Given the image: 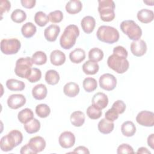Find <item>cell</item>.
Segmentation results:
<instances>
[{
	"instance_id": "6da1fadb",
	"label": "cell",
	"mask_w": 154,
	"mask_h": 154,
	"mask_svg": "<svg viewBox=\"0 0 154 154\" xmlns=\"http://www.w3.org/2000/svg\"><path fill=\"white\" fill-rule=\"evenodd\" d=\"M23 140V135L18 130H12L8 134L3 136L0 141L1 149L4 152L12 150L19 145Z\"/></svg>"
},
{
	"instance_id": "7a4b0ae2",
	"label": "cell",
	"mask_w": 154,
	"mask_h": 154,
	"mask_svg": "<svg viewBox=\"0 0 154 154\" xmlns=\"http://www.w3.org/2000/svg\"><path fill=\"white\" fill-rule=\"evenodd\" d=\"M79 35V30L76 25L73 24L68 25L60 38L61 47L64 49H71L75 45Z\"/></svg>"
},
{
	"instance_id": "3957f363",
	"label": "cell",
	"mask_w": 154,
	"mask_h": 154,
	"mask_svg": "<svg viewBox=\"0 0 154 154\" xmlns=\"http://www.w3.org/2000/svg\"><path fill=\"white\" fill-rule=\"evenodd\" d=\"M96 36L98 40L102 42L112 44L119 40L120 35L118 30L115 28L108 25H102L99 27Z\"/></svg>"
},
{
	"instance_id": "277c9868",
	"label": "cell",
	"mask_w": 154,
	"mask_h": 154,
	"mask_svg": "<svg viewBox=\"0 0 154 154\" xmlns=\"http://www.w3.org/2000/svg\"><path fill=\"white\" fill-rule=\"evenodd\" d=\"M98 11L100 18L104 22H111L115 17V4L112 0L98 1Z\"/></svg>"
},
{
	"instance_id": "5b68a950",
	"label": "cell",
	"mask_w": 154,
	"mask_h": 154,
	"mask_svg": "<svg viewBox=\"0 0 154 154\" xmlns=\"http://www.w3.org/2000/svg\"><path fill=\"white\" fill-rule=\"evenodd\" d=\"M120 27L122 31L127 35L129 39L133 41L139 40L142 35L141 28L132 20L122 21Z\"/></svg>"
},
{
	"instance_id": "8992f818",
	"label": "cell",
	"mask_w": 154,
	"mask_h": 154,
	"mask_svg": "<svg viewBox=\"0 0 154 154\" xmlns=\"http://www.w3.org/2000/svg\"><path fill=\"white\" fill-rule=\"evenodd\" d=\"M107 64L108 67L116 73L122 74L129 69V63L126 58L118 57L112 54L108 58Z\"/></svg>"
},
{
	"instance_id": "52a82bcc",
	"label": "cell",
	"mask_w": 154,
	"mask_h": 154,
	"mask_svg": "<svg viewBox=\"0 0 154 154\" xmlns=\"http://www.w3.org/2000/svg\"><path fill=\"white\" fill-rule=\"evenodd\" d=\"M32 64L33 63L30 57H26L19 58L16 62L15 74L20 78L26 79L30 73Z\"/></svg>"
},
{
	"instance_id": "ba28073f",
	"label": "cell",
	"mask_w": 154,
	"mask_h": 154,
	"mask_svg": "<svg viewBox=\"0 0 154 154\" xmlns=\"http://www.w3.org/2000/svg\"><path fill=\"white\" fill-rule=\"evenodd\" d=\"M20 47L21 43L17 38L2 39L1 42V51L5 55H13L17 53Z\"/></svg>"
},
{
	"instance_id": "9c48e42d",
	"label": "cell",
	"mask_w": 154,
	"mask_h": 154,
	"mask_svg": "<svg viewBox=\"0 0 154 154\" xmlns=\"http://www.w3.org/2000/svg\"><path fill=\"white\" fill-rule=\"evenodd\" d=\"M99 82L100 88L106 91H111L116 87L117 79L113 75L105 73L100 76Z\"/></svg>"
},
{
	"instance_id": "30bf717a",
	"label": "cell",
	"mask_w": 154,
	"mask_h": 154,
	"mask_svg": "<svg viewBox=\"0 0 154 154\" xmlns=\"http://www.w3.org/2000/svg\"><path fill=\"white\" fill-rule=\"evenodd\" d=\"M136 121L141 126L152 127L154 125V114L149 111H142L137 114Z\"/></svg>"
},
{
	"instance_id": "8fae6325",
	"label": "cell",
	"mask_w": 154,
	"mask_h": 154,
	"mask_svg": "<svg viewBox=\"0 0 154 154\" xmlns=\"http://www.w3.org/2000/svg\"><path fill=\"white\" fill-rule=\"evenodd\" d=\"M58 142L60 146L63 148H70L75 143V135L72 132L64 131L60 134L58 138Z\"/></svg>"
},
{
	"instance_id": "7c38bea8",
	"label": "cell",
	"mask_w": 154,
	"mask_h": 154,
	"mask_svg": "<svg viewBox=\"0 0 154 154\" xmlns=\"http://www.w3.org/2000/svg\"><path fill=\"white\" fill-rule=\"evenodd\" d=\"M25 103L26 98L21 94H11L7 99V105L8 107L13 109H16L23 106Z\"/></svg>"
},
{
	"instance_id": "4fadbf2b",
	"label": "cell",
	"mask_w": 154,
	"mask_h": 154,
	"mask_svg": "<svg viewBox=\"0 0 154 154\" xmlns=\"http://www.w3.org/2000/svg\"><path fill=\"white\" fill-rule=\"evenodd\" d=\"M131 51L136 57L144 55L147 51V45L143 40L139 39L133 41L131 44Z\"/></svg>"
},
{
	"instance_id": "5bb4252c",
	"label": "cell",
	"mask_w": 154,
	"mask_h": 154,
	"mask_svg": "<svg viewBox=\"0 0 154 154\" xmlns=\"http://www.w3.org/2000/svg\"><path fill=\"white\" fill-rule=\"evenodd\" d=\"M28 145L33 152L35 153L42 152L46 147L45 139L40 136H35L30 138Z\"/></svg>"
},
{
	"instance_id": "9a60e30c",
	"label": "cell",
	"mask_w": 154,
	"mask_h": 154,
	"mask_svg": "<svg viewBox=\"0 0 154 154\" xmlns=\"http://www.w3.org/2000/svg\"><path fill=\"white\" fill-rule=\"evenodd\" d=\"M91 101L93 105L102 110L108 105V98L105 93L98 92L94 94Z\"/></svg>"
},
{
	"instance_id": "2e32d148",
	"label": "cell",
	"mask_w": 154,
	"mask_h": 154,
	"mask_svg": "<svg viewBox=\"0 0 154 154\" xmlns=\"http://www.w3.org/2000/svg\"><path fill=\"white\" fill-rule=\"evenodd\" d=\"M60 32V28L57 25H51L44 31V35L48 42H55Z\"/></svg>"
},
{
	"instance_id": "e0dca14e",
	"label": "cell",
	"mask_w": 154,
	"mask_h": 154,
	"mask_svg": "<svg viewBox=\"0 0 154 154\" xmlns=\"http://www.w3.org/2000/svg\"><path fill=\"white\" fill-rule=\"evenodd\" d=\"M81 25L82 30L87 34L91 33L95 27L96 21L93 17L86 16L82 18L81 21Z\"/></svg>"
},
{
	"instance_id": "ac0fdd59",
	"label": "cell",
	"mask_w": 154,
	"mask_h": 154,
	"mask_svg": "<svg viewBox=\"0 0 154 154\" xmlns=\"http://www.w3.org/2000/svg\"><path fill=\"white\" fill-rule=\"evenodd\" d=\"M50 61L52 64L54 66H61L65 63L66 55L60 50H54L51 53Z\"/></svg>"
},
{
	"instance_id": "d6986e66",
	"label": "cell",
	"mask_w": 154,
	"mask_h": 154,
	"mask_svg": "<svg viewBox=\"0 0 154 154\" xmlns=\"http://www.w3.org/2000/svg\"><path fill=\"white\" fill-rule=\"evenodd\" d=\"M47 93V88L46 85L43 84H37L32 89V95L36 100H40L44 99L46 97Z\"/></svg>"
},
{
	"instance_id": "ffe728a7",
	"label": "cell",
	"mask_w": 154,
	"mask_h": 154,
	"mask_svg": "<svg viewBox=\"0 0 154 154\" xmlns=\"http://www.w3.org/2000/svg\"><path fill=\"white\" fill-rule=\"evenodd\" d=\"M138 20L143 23H148L153 21L154 13L152 10L144 8L138 11L137 14Z\"/></svg>"
},
{
	"instance_id": "44dd1931",
	"label": "cell",
	"mask_w": 154,
	"mask_h": 154,
	"mask_svg": "<svg viewBox=\"0 0 154 154\" xmlns=\"http://www.w3.org/2000/svg\"><path fill=\"white\" fill-rule=\"evenodd\" d=\"M78 84L73 82H69L66 84L63 87V92L68 97H73L77 96L79 92Z\"/></svg>"
},
{
	"instance_id": "7402d4cb",
	"label": "cell",
	"mask_w": 154,
	"mask_h": 154,
	"mask_svg": "<svg viewBox=\"0 0 154 154\" xmlns=\"http://www.w3.org/2000/svg\"><path fill=\"white\" fill-rule=\"evenodd\" d=\"M66 11L70 14H75L80 12L82 8V4L79 0H70L66 5Z\"/></svg>"
},
{
	"instance_id": "603a6c76",
	"label": "cell",
	"mask_w": 154,
	"mask_h": 154,
	"mask_svg": "<svg viewBox=\"0 0 154 154\" xmlns=\"http://www.w3.org/2000/svg\"><path fill=\"white\" fill-rule=\"evenodd\" d=\"M85 114L81 111H76L72 113L70 115V122L75 127H80L85 122Z\"/></svg>"
},
{
	"instance_id": "cb8c5ba5",
	"label": "cell",
	"mask_w": 154,
	"mask_h": 154,
	"mask_svg": "<svg viewBox=\"0 0 154 154\" xmlns=\"http://www.w3.org/2000/svg\"><path fill=\"white\" fill-rule=\"evenodd\" d=\"M98 130L103 134H108L111 133L114 128V124L112 122H109L105 118L99 121L97 125Z\"/></svg>"
},
{
	"instance_id": "d4e9b609",
	"label": "cell",
	"mask_w": 154,
	"mask_h": 154,
	"mask_svg": "<svg viewBox=\"0 0 154 154\" xmlns=\"http://www.w3.org/2000/svg\"><path fill=\"white\" fill-rule=\"evenodd\" d=\"M69 58L70 60L75 64L80 63L85 58V52L82 49L76 48L70 52Z\"/></svg>"
},
{
	"instance_id": "484cf974",
	"label": "cell",
	"mask_w": 154,
	"mask_h": 154,
	"mask_svg": "<svg viewBox=\"0 0 154 154\" xmlns=\"http://www.w3.org/2000/svg\"><path fill=\"white\" fill-rule=\"evenodd\" d=\"M23 127L27 133L32 134L37 132L40 130V123L37 119L33 118L24 123Z\"/></svg>"
},
{
	"instance_id": "4316f807",
	"label": "cell",
	"mask_w": 154,
	"mask_h": 154,
	"mask_svg": "<svg viewBox=\"0 0 154 154\" xmlns=\"http://www.w3.org/2000/svg\"><path fill=\"white\" fill-rule=\"evenodd\" d=\"M121 131L125 137H132L136 132L135 125L131 121H126L121 126Z\"/></svg>"
},
{
	"instance_id": "83f0119b",
	"label": "cell",
	"mask_w": 154,
	"mask_h": 154,
	"mask_svg": "<svg viewBox=\"0 0 154 154\" xmlns=\"http://www.w3.org/2000/svg\"><path fill=\"white\" fill-rule=\"evenodd\" d=\"M99 66L97 62L88 60L82 65V70L87 75H95L99 71Z\"/></svg>"
},
{
	"instance_id": "f1b7e54d",
	"label": "cell",
	"mask_w": 154,
	"mask_h": 154,
	"mask_svg": "<svg viewBox=\"0 0 154 154\" xmlns=\"http://www.w3.org/2000/svg\"><path fill=\"white\" fill-rule=\"evenodd\" d=\"M6 86L10 91H22L25 87V83L16 79H9L6 82Z\"/></svg>"
},
{
	"instance_id": "f546056e",
	"label": "cell",
	"mask_w": 154,
	"mask_h": 154,
	"mask_svg": "<svg viewBox=\"0 0 154 154\" xmlns=\"http://www.w3.org/2000/svg\"><path fill=\"white\" fill-rule=\"evenodd\" d=\"M37 28L32 22H26L21 28V32L23 36L25 38L32 37L36 32Z\"/></svg>"
},
{
	"instance_id": "4dcf8cb0",
	"label": "cell",
	"mask_w": 154,
	"mask_h": 154,
	"mask_svg": "<svg viewBox=\"0 0 154 154\" xmlns=\"http://www.w3.org/2000/svg\"><path fill=\"white\" fill-rule=\"evenodd\" d=\"M60 80V75L55 70H49L45 74V81L49 85H56Z\"/></svg>"
},
{
	"instance_id": "1f68e13d",
	"label": "cell",
	"mask_w": 154,
	"mask_h": 154,
	"mask_svg": "<svg viewBox=\"0 0 154 154\" xmlns=\"http://www.w3.org/2000/svg\"><path fill=\"white\" fill-rule=\"evenodd\" d=\"M17 118L21 123L24 124L34 118V113L31 109L26 108L19 112Z\"/></svg>"
},
{
	"instance_id": "d6a6232c",
	"label": "cell",
	"mask_w": 154,
	"mask_h": 154,
	"mask_svg": "<svg viewBox=\"0 0 154 154\" xmlns=\"http://www.w3.org/2000/svg\"><path fill=\"white\" fill-rule=\"evenodd\" d=\"M82 85L85 91L90 93L94 91L97 88V83L94 78L88 77L84 79Z\"/></svg>"
},
{
	"instance_id": "836d02e7",
	"label": "cell",
	"mask_w": 154,
	"mask_h": 154,
	"mask_svg": "<svg viewBox=\"0 0 154 154\" xmlns=\"http://www.w3.org/2000/svg\"><path fill=\"white\" fill-rule=\"evenodd\" d=\"M26 19V13L21 9H16L11 14V19L15 23H20Z\"/></svg>"
},
{
	"instance_id": "e575fe53",
	"label": "cell",
	"mask_w": 154,
	"mask_h": 154,
	"mask_svg": "<svg viewBox=\"0 0 154 154\" xmlns=\"http://www.w3.org/2000/svg\"><path fill=\"white\" fill-rule=\"evenodd\" d=\"M32 61L36 65H43L46 63L47 56L43 51H37L32 55Z\"/></svg>"
},
{
	"instance_id": "d590c367",
	"label": "cell",
	"mask_w": 154,
	"mask_h": 154,
	"mask_svg": "<svg viewBox=\"0 0 154 154\" xmlns=\"http://www.w3.org/2000/svg\"><path fill=\"white\" fill-rule=\"evenodd\" d=\"M88 58L90 60L95 62L100 61L103 58V52L98 48H93L88 52Z\"/></svg>"
},
{
	"instance_id": "8d00e7d4",
	"label": "cell",
	"mask_w": 154,
	"mask_h": 154,
	"mask_svg": "<svg viewBox=\"0 0 154 154\" xmlns=\"http://www.w3.org/2000/svg\"><path fill=\"white\" fill-rule=\"evenodd\" d=\"M34 21L37 25L42 27L45 26L48 23L49 20L48 16H47L45 13L39 11L35 14Z\"/></svg>"
},
{
	"instance_id": "74e56055",
	"label": "cell",
	"mask_w": 154,
	"mask_h": 154,
	"mask_svg": "<svg viewBox=\"0 0 154 154\" xmlns=\"http://www.w3.org/2000/svg\"><path fill=\"white\" fill-rule=\"evenodd\" d=\"M35 113L40 118H46L51 113L49 106L45 103H41L36 106Z\"/></svg>"
},
{
	"instance_id": "f35d334b",
	"label": "cell",
	"mask_w": 154,
	"mask_h": 154,
	"mask_svg": "<svg viewBox=\"0 0 154 154\" xmlns=\"http://www.w3.org/2000/svg\"><path fill=\"white\" fill-rule=\"evenodd\" d=\"M87 115L88 117L93 120H96L99 119L102 116V111L101 109L97 108L94 105H91L89 106L86 111Z\"/></svg>"
},
{
	"instance_id": "ab89813d",
	"label": "cell",
	"mask_w": 154,
	"mask_h": 154,
	"mask_svg": "<svg viewBox=\"0 0 154 154\" xmlns=\"http://www.w3.org/2000/svg\"><path fill=\"white\" fill-rule=\"evenodd\" d=\"M42 77V72L39 69L32 68L30 73L26 78L28 81L31 83L38 81Z\"/></svg>"
},
{
	"instance_id": "60d3db41",
	"label": "cell",
	"mask_w": 154,
	"mask_h": 154,
	"mask_svg": "<svg viewBox=\"0 0 154 154\" xmlns=\"http://www.w3.org/2000/svg\"><path fill=\"white\" fill-rule=\"evenodd\" d=\"M48 17L49 21L52 23H60L63 19V14L60 10H55L49 13L48 14Z\"/></svg>"
},
{
	"instance_id": "b9f144b4",
	"label": "cell",
	"mask_w": 154,
	"mask_h": 154,
	"mask_svg": "<svg viewBox=\"0 0 154 154\" xmlns=\"http://www.w3.org/2000/svg\"><path fill=\"white\" fill-rule=\"evenodd\" d=\"M111 108L115 109L119 114H122L125 112L126 109V104L123 100H117L114 102Z\"/></svg>"
},
{
	"instance_id": "7bdbcfd3",
	"label": "cell",
	"mask_w": 154,
	"mask_h": 154,
	"mask_svg": "<svg viewBox=\"0 0 154 154\" xmlns=\"http://www.w3.org/2000/svg\"><path fill=\"white\" fill-rule=\"evenodd\" d=\"M117 153L118 154L121 153H134L133 148L128 144H122L117 147Z\"/></svg>"
},
{
	"instance_id": "ee69618b",
	"label": "cell",
	"mask_w": 154,
	"mask_h": 154,
	"mask_svg": "<svg viewBox=\"0 0 154 154\" xmlns=\"http://www.w3.org/2000/svg\"><path fill=\"white\" fill-rule=\"evenodd\" d=\"M113 54L118 57L126 58L128 57V53L127 50L124 47L122 46H117L113 49Z\"/></svg>"
},
{
	"instance_id": "f6af8a7d",
	"label": "cell",
	"mask_w": 154,
	"mask_h": 154,
	"mask_svg": "<svg viewBox=\"0 0 154 154\" xmlns=\"http://www.w3.org/2000/svg\"><path fill=\"white\" fill-rule=\"evenodd\" d=\"M105 119L108 121L113 122L118 119L119 114L115 109L111 108L105 112Z\"/></svg>"
},
{
	"instance_id": "bcb514c9",
	"label": "cell",
	"mask_w": 154,
	"mask_h": 154,
	"mask_svg": "<svg viewBox=\"0 0 154 154\" xmlns=\"http://www.w3.org/2000/svg\"><path fill=\"white\" fill-rule=\"evenodd\" d=\"M11 8V4L10 2L8 0H2L1 1V5H0V10H1V15L4 13L8 12Z\"/></svg>"
},
{
	"instance_id": "7dc6e473",
	"label": "cell",
	"mask_w": 154,
	"mask_h": 154,
	"mask_svg": "<svg viewBox=\"0 0 154 154\" xmlns=\"http://www.w3.org/2000/svg\"><path fill=\"white\" fill-rule=\"evenodd\" d=\"M20 3L23 7L30 9L35 6L36 1L35 0H21Z\"/></svg>"
},
{
	"instance_id": "c3c4849f",
	"label": "cell",
	"mask_w": 154,
	"mask_h": 154,
	"mask_svg": "<svg viewBox=\"0 0 154 154\" xmlns=\"http://www.w3.org/2000/svg\"><path fill=\"white\" fill-rule=\"evenodd\" d=\"M72 152L76 153H90L88 149L85 146H80L76 147Z\"/></svg>"
},
{
	"instance_id": "681fc988",
	"label": "cell",
	"mask_w": 154,
	"mask_h": 154,
	"mask_svg": "<svg viewBox=\"0 0 154 154\" xmlns=\"http://www.w3.org/2000/svg\"><path fill=\"white\" fill-rule=\"evenodd\" d=\"M20 153L21 154H25V153H31V154H35V153L33 152V150L31 149L28 144H26L22 147L20 150Z\"/></svg>"
},
{
	"instance_id": "f907efd6",
	"label": "cell",
	"mask_w": 154,
	"mask_h": 154,
	"mask_svg": "<svg viewBox=\"0 0 154 154\" xmlns=\"http://www.w3.org/2000/svg\"><path fill=\"white\" fill-rule=\"evenodd\" d=\"M147 144L152 149H154V134H151L147 138Z\"/></svg>"
},
{
	"instance_id": "816d5d0a",
	"label": "cell",
	"mask_w": 154,
	"mask_h": 154,
	"mask_svg": "<svg viewBox=\"0 0 154 154\" xmlns=\"http://www.w3.org/2000/svg\"><path fill=\"white\" fill-rule=\"evenodd\" d=\"M137 153H147V154H150L151 152L146 148L144 147H141L140 148H138V150L136 152Z\"/></svg>"
}]
</instances>
